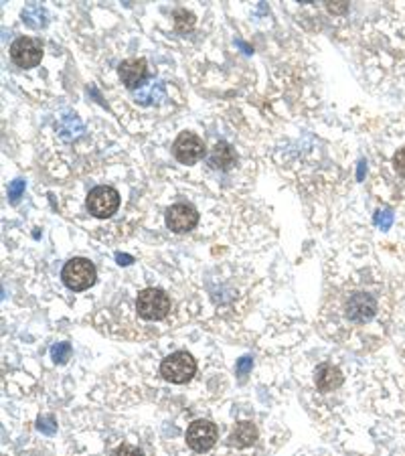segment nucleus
I'll return each instance as SVG.
<instances>
[{"mask_svg": "<svg viewBox=\"0 0 405 456\" xmlns=\"http://www.w3.org/2000/svg\"><path fill=\"white\" fill-rule=\"evenodd\" d=\"M326 8H328L331 13H345V11L349 8V4H347V2H343V4H333V2H328Z\"/></svg>", "mask_w": 405, "mask_h": 456, "instance_id": "nucleus-22", "label": "nucleus"}, {"mask_svg": "<svg viewBox=\"0 0 405 456\" xmlns=\"http://www.w3.org/2000/svg\"><path fill=\"white\" fill-rule=\"evenodd\" d=\"M22 193H25V181H22V178H17V181H13V183L8 185V197H11L13 203H17Z\"/></svg>", "mask_w": 405, "mask_h": 456, "instance_id": "nucleus-16", "label": "nucleus"}, {"mask_svg": "<svg viewBox=\"0 0 405 456\" xmlns=\"http://www.w3.org/2000/svg\"><path fill=\"white\" fill-rule=\"evenodd\" d=\"M138 315L146 320H160L171 313V299L159 288H146L136 299Z\"/></svg>", "mask_w": 405, "mask_h": 456, "instance_id": "nucleus-4", "label": "nucleus"}, {"mask_svg": "<svg viewBox=\"0 0 405 456\" xmlns=\"http://www.w3.org/2000/svg\"><path fill=\"white\" fill-rule=\"evenodd\" d=\"M43 57V47L41 43L31 39V37H18L17 41L11 45V59L17 63L18 67H35L41 63Z\"/></svg>", "mask_w": 405, "mask_h": 456, "instance_id": "nucleus-6", "label": "nucleus"}, {"mask_svg": "<svg viewBox=\"0 0 405 456\" xmlns=\"http://www.w3.org/2000/svg\"><path fill=\"white\" fill-rule=\"evenodd\" d=\"M55 428H57V426L53 424V418H51V416H45V418L39 420V430L45 432V434H53Z\"/></svg>", "mask_w": 405, "mask_h": 456, "instance_id": "nucleus-20", "label": "nucleus"}, {"mask_svg": "<svg viewBox=\"0 0 405 456\" xmlns=\"http://www.w3.org/2000/svg\"><path fill=\"white\" fill-rule=\"evenodd\" d=\"M118 73H120V79H122L124 86L134 89L144 82V77L148 73V67H146L144 59H126V61H122Z\"/></svg>", "mask_w": 405, "mask_h": 456, "instance_id": "nucleus-10", "label": "nucleus"}, {"mask_svg": "<svg viewBox=\"0 0 405 456\" xmlns=\"http://www.w3.org/2000/svg\"><path fill=\"white\" fill-rule=\"evenodd\" d=\"M116 260H118V263H124V266H128V263L132 262V258H130V256H122V254H118V256H116Z\"/></svg>", "mask_w": 405, "mask_h": 456, "instance_id": "nucleus-23", "label": "nucleus"}, {"mask_svg": "<svg viewBox=\"0 0 405 456\" xmlns=\"http://www.w3.org/2000/svg\"><path fill=\"white\" fill-rule=\"evenodd\" d=\"M197 223H199V213L187 203H176L166 211V226H168V229H173L175 233L191 231Z\"/></svg>", "mask_w": 405, "mask_h": 456, "instance_id": "nucleus-9", "label": "nucleus"}, {"mask_svg": "<svg viewBox=\"0 0 405 456\" xmlns=\"http://www.w3.org/2000/svg\"><path fill=\"white\" fill-rule=\"evenodd\" d=\"M194 27V15L187 8H178L175 11V29L178 33H185Z\"/></svg>", "mask_w": 405, "mask_h": 456, "instance_id": "nucleus-14", "label": "nucleus"}, {"mask_svg": "<svg viewBox=\"0 0 405 456\" xmlns=\"http://www.w3.org/2000/svg\"><path fill=\"white\" fill-rule=\"evenodd\" d=\"M255 440H258V430H255V426L251 422H239L230 434V444L237 446V448L251 446Z\"/></svg>", "mask_w": 405, "mask_h": 456, "instance_id": "nucleus-12", "label": "nucleus"}, {"mask_svg": "<svg viewBox=\"0 0 405 456\" xmlns=\"http://www.w3.org/2000/svg\"><path fill=\"white\" fill-rule=\"evenodd\" d=\"M112 456H144L142 455L140 448H136V446H132V444H122V446H118Z\"/></svg>", "mask_w": 405, "mask_h": 456, "instance_id": "nucleus-17", "label": "nucleus"}, {"mask_svg": "<svg viewBox=\"0 0 405 456\" xmlns=\"http://www.w3.org/2000/svg\"><path fill=\"white\" fill-rule=\"evenodd\" d=\"M55 363H65L71 355V345L69 343H57L53 349H51Z\"/></svg>", "mask_w": 405, "mask_h": 456, "instance_id": "nucleus-15", "label": "nucleus"}, {"mask_svg": "<svg viewBox=\"0 0 405 456\" xmlns=\"http://www.w3.org/2000/svg\"><path fill=\"white\" fill-rule=\"evenodd\" d=\"M343 373L340 369L331 365V363H322L318 365L317 373H314V384H317L318 391L322 393H328V391H335L338 387L343 386Z\"/></svg>", "mask_w": 405, "mask_h": 456, "instance_id": "nucleus-11", "label": "nucleus"}, {"mask_svg": "<svg viewBox=\"0 0 405 456\" xmlns=\"http://www.w3.org/2000/svg\"><path fill=\"white\" fill-rule=\"evenodd\" d=\"M194 371H197V363L187 351H176L168 355L160 365L162 377L171 384H187L194 375Z\"/></svg>", "mask_w": 405, "mask_h": 456, "instance_id": "nucleus-2", "label": "nucleus"}, {"mask_svg": "<svg viewBox=\"0 0 405 456\" xmlns=\"http://www.w3.org/2000/svg\"><path fill=\"white\" fill-rule=\"evenodd\" d=\"M338 311H340V316L345 320H349L351 325H365L377 316L379 302L371 292L352 290L349 294H343Z\"/></svg>", "mask_w": 405, "mask_h": 456, "instance_id": "nucleus-1", "label": "nucleus"}, {"mask_svg": "<svg viewBox=\"0 0 405 456\" xmlns=\"http://www.w3.org/2000/svg\"><path fill=\"white\" fill-rule=\"evenodd\" d=\"M249 369H251V359H249V357H244V359H241V361L237 363V373H239V375L244 377V375H246Z\"/></svg>", "mask_w": 405, "mask_h": 456, "instance_id": "nucleus-21", "label": "nucleus"}, {"mask_svg": "<svg viewBox=\"0 0 405 456\" xmlns=\"http://www.w3.org/2000/svg\"><path fill=\"white\" fill-rule=\"evenodd\" d=\"M375 223L381 229H389L391 228V223H393V213H391V211H379V213L375 215Z\"/></svg>", "mask_w": 405, "mask_h": 456, "instance_id": "nucleus-18", "label": "nucleus"}, {"mask_svg": "<svg viewBox=\"0 0 405 456\" xmlns=\"http://www.w3.org/2000/svg\"><path fill=\"white\" fill-rule=\"evenodd\" d=\"M393 167H395V171H397L399 175L405 176V146L395 152V157H393Z\"/></svg>", "mask_w": 405, "mask_h": 456, "instance_id": "nucleus-19", "label": "nucleus"}, {"mask_svg": "<svg viewBox=\"0 0 405 456\" xmlns=\"http://www.w3.org/2000/svg\"><path fill=\"white\" fill-rule=\"evenodd\" d=\"M61 278H63V284L69 290H75V292L88 290L89 286L95 282V266L89 260L75 258V260H69L63 266Z\"/></svg>", "mask_w": 405, "mask_h": 456, "instance_id": "nucleus-3", "label": "nucleus"}, {"mask_svg": "<svg viewBox=\"0 0 405 456\" xmlns=\"http://www.w3.org/2000/svg\"><path fill=\"white\" fill-rule=\"evenodd\" d=\"M173 155L182 164H194L205 157V144L193 132H180L173 144Z\"/></svg>", "mask_w": 405, "mask_h": 456, "instance_id": "nucleus-7", "label": "nucleus"}, {"mask_svg": "<svg viewBox=\"0 0 405 456\" xmlns=\"http://www.w3.org/2000/svg\"><path fill=\"white\" fill-rule=\"evenodd\" d=\"M211 164H215L221 171H230L231 167L235 164V152H233V148H231L227 142H219L213 148Z\"/></svg>", "mask_w": 405, "mask_h": 456, "instance_id": "nucleus-13", "label": "nucleus"}, {"mask_svg": "<svg viewBox=\"0 0 405 456\" xmlns=\"http://www.w3.org/2000/svg\"><path fill=\"white\" fill-rule=\"evenodd\" d=\"M217 442V426L209 420H197L187 430V444L194 452H207Z\"/></svg>", "mask_w": 405, "mask_h": 456, "instance_id": "nucleus-8", "label": "nucleus"}, {"mask_svg": "<svg viewBox=\"0 0 405 456\" xmlns=\"http://www.w3.org/2000/svg\"><path fill=\"white\" fill-rule=\"evenodd\" d=\"M120 207V195L114 187H95L88 197V209L93 217H100V219H106L112 217Z\"/></svg>", "mask_w": 405, "mask_h": 456, "instance_id": "nucleus-5", "label": "nucleus"}]
</instances>
